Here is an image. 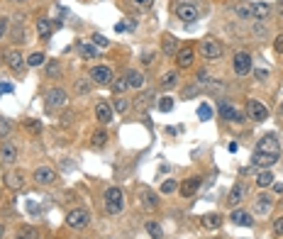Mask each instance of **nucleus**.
I'll list each match as a JSON object with an SVG mask.
<instances>
[{
    "instance_id": "nucleus-1",
    "label": "nucleus",
    "mask_w": 283,
    "mask_h": 239,
    "mask_svg": "<svg viewBox=\"0 0 283 239\" xmlns=\"http://www.w3.org/2000/svg\"><path fill=\"white\" fill-rule=\"evenodd\" d=\"M103 198H105V210L110 215H120L122 212V207H125V193H122V188H117V185L108 188Z\"/></svg>"
},
{
    "instance_id": "nucleus-2",
    "label": "nucleus",
    "mask_w": 283,
    "mask_h": 239,
    "mask_svg": "<svg viewBox=\"0 0 283 239\" xmlns=\"http://www.w3.org/2000/svg\"><path fill=\"white\" fill-rule=\"evenodd\" d=\"M44 103H47V110H66L69 108V93L64 88H52L44 95Z\"/></svg>"
},
{
    "instance_id": "nucleus-3",
    "label": "nucleus",
    "mask_w": 283,
    "mask_h": 239,
    "mask_svg": "<svg viewBox=\"0 0 283 239\" xmlns=\"http://www.w3.org/2000/svg\"><path fill=\"white\" fill-rule=\"evenodd\" d=\"M254 151H256V154H276V156H281V144H278L276 134H264V137L259 139V144H256Z\"/></svg>"
},
{
    "instance_id": "nucleus-4",
    "label": "nucleus",
    "mask_w": 283,
    "mask_h": 239,
    "mask_svg": "<svg viewBox=\"0 0 283 239\" xmlns=\"http://www.w3.org/2000/svg\"><path fill=\"white\" fill-rule=\"evenodd\" d=\"M200 56H203V59H210V61H212V59H220V56H222V44H220V42H217V39H203V42H200Z\"/></svg>"
},
{
    "instance_id": "nucleus-5",
    "label": "nucleus",
    "mask_w": 283,
    "mask_h": 239,
    "mask_svg": "<svg viewBox=\"0 0 283 239\" xmlns=\"http://www.w3.org/2000/svg\"><path fill=\"white\" fill-rule=\"evenodd\" d=\"M232 71L237 76H246L251 71V56L246 54V52H237L234 59H232Z\"/></svg>"
},
{
    "instance_id": "nucleus-6",
    "label": "nucleus",
    "mask_w": 283,
    "mask_h": 239,
    "mask_svg": "<svg viewBox=\"0 0 283 239\" xmlns=\"http://www.w3.org/2000/svg\"><path fill=\"white\" fill-rule=\"evenodd\" d=\"M88 220H91V215H88V210H83V207H76V210H71V212L66 215V224H69V227H74V229L86 227Z\"/></svg>"
},
{
    "instance_id": "nucleus-7",
    "label": "nucleus",
    "mask_w": 283,
    "mask_h": 239,
    "mask_svg": "<svg viewBox=\"0 0 283 239\" xmlns=\"http://www.w3.org/2000/svg\"><path fill=\"white\" fill-rule=\"evenodd\" d=\"M246 115L254 122H264L266 117H268V108H266L264 103H259V100H249L246 103Z\"/></svg>"
},
{
    "instance_id": "nucleus-8",
    "label": "nucleus",
    "mask_w": 283,
    "mask_h": 239,
    "mask_svg": "<svg viewBox=\"0 0 283 239\" xmlns=\"http://www.w3.org/2000/svg\"><path fill=\"white\" fill-rule=\"evenodd\" d=\"M176 15L181 22H186V25H193L195 20H198V8L193 5V3H183V5H178L176 8Z\"/></svg>"
},
{
    "instance_id": "nucleus-9",
    "label": "nucleus",
    "mask_w": 283,
    "mask_h": 239,
    "mask_svg": "<svg viewBox=\"0 0 283 239\" xmlns=\"http://www.w3.org/2000/svg\"><path fill=\"white\" fill-rule=\"evenodd\" d=\"M91 81L98 83V86H110V83H113V71H110L108 66H93Z\"/></svg>"
},
{
    "instance_id": "nucleus-10",
    "label": "nucleus",
    "mask_w": 283,
    "mask_h": 239,
    "mask_svg": "<svg viewBox=\"0 0 283 239\" xmlns=\"http://www.w3.org/2000/svg\"><path fill=\"white\" fill-rule=\"evenodd\" d=\"M35 181L39 185H52L57 181V171L52 166H39L37 171H35Z\"/></svg>"
},
{
    "instance_id": "nucleus-11",
    "label": "nucleus",
    "mask_w": 283,
    "mask_h": 239,
    "mask_svg": "<svg viewBox=\"0 0 283 239\" xmlns=\"http://www.w3.org/2000/svg\"><path fill=\"white\" fill-rule=\"evenodd\" d=\"M113 115H115V110H113V105H110V103H105V100H103V103H98V105H95V117H98V122H100V125H110V122H113Z\"/></svg>"
},
{
    "instance_id": "nucleus-12",
    "label": "nucleus",
    "mask_w": 283,
    "mask_h": 239,
    "mask_svg": "<svg viewBox=\"0 0 283 239\" xmlns=\"http://www.w3.org/2000/svg\"><path fill=\"white\" fill-rule=\"evenodd\" d=\"M217 110H220V117L227 120V122H242V117H244L242 112L237 110V108H232L229 103H220V108H217Z\"/></svg>"
},
{
    "instance_id": "nucleus-13",
    "label": "nucleus",
    "mask_w": 283,
    "mask_h": 239,
    "mask_svg": "<svg viewBox=\"0 0 283 239\" xmlns=\"http://www.w3.org/2000/svg\"><path fill=\"white\" fill-rule=\"evenodd\" d=\"M276 161H278L276 154H256L254 151V156H251V166H256V168H268V166H273Z\"/></svg>"
},
{
    "instance_id": "nucleus-14",
    "label": "nucleus",
    "mask_w": 283,
    "mask_h": 239,
    "mask_svg": "<svg viewBox=\"0 0 283 239\" xmlns=\"http://www.w3.org/2000/svg\"><path fill=\"white\" fill-rule=\"evenodd\" d=\"M246 198V185L239 181V183H234L232 185V190H229V198H227V202L234 207V205H239V202Z\"/></svg>"
},
{
    "instance_id": "nucleus-15",
    "label": "nucleus",
    "mask_w": 283,
    "mask_h": 239,
    "mask_svg": "<svg viewBox=\"0 0 283 239\" xmlns=\"http://www.w3.org/2000/svg\"><path fill=\"white\" fill-rule=\"evenodd\" d=\"M193 59H195V52H193L190 47H183V49H178V54H176V64H178L181 69H188L190 64H193Z\"/></svg>"
},
{
    "instance_id": "nucleus-16",
    "label": "nucleus",
    "mask_w": 283,
    "mask_h": 239,
    "mask_svg": "<svg viewBox=\"0 0 283 239\" xmlns=\"http://www.w3.org/2000/svg\"><path fill=\"white\" fill-rule=\"evenodd\" d=\"M0 159H3V164H13V161L18 159V147H15L13 142H5V144L0 147Z\"/></svg>"
},
{
    "instance_id": "nucleus-17",
    "label": "nucleus",
    "mask_w": 283,
    "mask_h": 239,
    "mask_svg": "<svg viewBox=\"0 0 283 239\" xmlns=\"http://www.w3.org/2000/svg\"><path fill=\"white\" fill-rule=\"evenodd\" d=\"M268 15H271V5H268V3H251V18L264 22Z\"/></svg>"
},
{
    "instance_id": "nucleus-18",
    "label": "nucleus",
    "mask_w": 283,
    "mask_h": 239,
    "mask_svg": "<svg viewBox=\"0 0 283 239\" xmlns=\"http://www.w3.org/2000/svg\"><path fill=\"white\" fill-rule=\"evenodd\" d=\"M5 185L13 188V190H20V188L25 185V173H22V171H10V173L5 176Z\"/></svg>"
},
{
    "instance_id": "nucleus-19",
    "label": "nucleus",
    "mask_w": 283,
    "mask_h": 239,
    "mask_svg": "<svg viewBox=\"0 0 283 239\" xmlns=\"http://www.w3.org/2000/svg\"><path fill=\"white\" fill-rule=\"evenodd\" d=\"M198 188H200V178H198V176H190V178H186V181L181 183V195H183V198H190Z\"/></svg>"
},
{
    "instance_id": "nucleus-20",
    "label": "nucleus",
    "mask_w": 283,
    "mask_h": 239,
    "mask_svg": "<svg viewBox=\"0 0 283 239\" xmlns=\"http://www.w3.org/2000/svg\"><path fill=\"white\" fill-rule=\"evenodd\" d=\"M229 217H232L234 224H242V227H251V224H254V217H251L249 212H244V210H234Z\"/></svg>"
},
{
    "instance_id": "nucleus-21",
    "label": "nucleus",
    "mask_w": 283,
    "mask_h": 239,
    "mask_svg": "<svg viewBox=\"0 0 283 239\" xmlns=\"http://www.w3.org/2000/svg\"><path fill=\"white\" fill-rule=\"evenodd\" d=\"M268 210H271V198L268 195H259L256 202H254V212L261 217V215H268Z\"/></svg>"
},
{
    "instance_id": "nucleus-22",
    "label": "nucleus",
    "mask_w": 283,
    "mask_h": 239,
    "mask_svg": "<svg viewBox=\"0 0 283 239\" xmlns=\"http://www.w3.org/2000/svg\"><path fill=\"white\" fill-rule=\"evenodd\" d=\"M5 59H8V66H10L13 71H22V61H25V59H22V54H20L18 49L8 52V56H5Z\"/></svg>"
},
{
    "instance_id": "nucleus-23",
    "label": "nucleus",
    "mask_w": 283,
    "mask_h": 239,
    "mask_svg": "<svg viewBox=\"0 0 283 239\" xmlns=\"http://www.w3.org/2000/svg\"><path fill=\"white\" fill-rule=\"evenodd\" d=\"M273 178H276V176H273L268 168H261L259 176H256V185H259V188H271V185H273Z\"/></svg>"
},
{
    "instance_id": "nucleus-24",
    "label": "nucleus",
    "mask_w": 283,
    "mask_h": 239,
    "mask_svg": "<svg viewBox=\"0 0 283 239\" xmlns=\"http://www.w3.org/2000/svg\"><path fill=\"white\" fill-rule=\"evenodd\" d=\"M125 78H127V83H130L132 88H142V86H144V81H147V78H144V74H139L137 69L127 71V76H125Z\"/></svg>"
},
{
    "instance_id": "nucleus-25",
    "label": "nucleus",
    "mask_w": 283,
    "mask_h": 239,
    "mask_svg": "<svg viewBox=\"0 0 283 239\" xmlns=\"http://www.w3.org/2000/svg\"><path fill=\"white\" fill-rule=\"evenodd\" d=\"M142 202H144L147 210H156L159 207V200H156V195L151 193L149 188H142Z\"/></svg>"
},
{
    "instance_id": "nucleus-26",
    "label": "nucleus",
    "mask_w": 283,
    "mask_h": 239,
    "mask_svg": "<svg viewBox=\"0 0 283 239\" xmlns=\"http://www.w3.org/2000/svg\"><path fill=\"white\" fill-rule=\"evenodd\" d=\"M234 13H237V18L239 20H251V3H237L234 5Z\"/></svg>"
},
{
    "instance_id": "nucleus-27",
    "label": "nucleus",
    "mask_w": 283,
    "mask_h": 239,
    "mask_svg": "<svg viewBox=\"0 0 283 239\" xmlns=\"http://www.w3.org/2000/svg\"><path fill=\"white\" fill-rule=\"evenodd\" d=\"M78 52H81L83 59H91V61L98 59V49H95L93 44H88V42H81V44H78Z\"/></svg>"
},
{
    "instance_id": "nucleus-28",
    "label": "nucleus",
    "mask_w": 283,
    "mask_h": 239,
    "mask_svg": "<svg viewBox=\"0 0 283 239\" xmlns=\"http://www.w3.org/2000/svg\"><path fill=\"white\" fill-rule=\"evenodd\" d=\"M220 224H222V217H220V215H215V212L203 215V227H208V229H217Z\"/></svg>"
},
{
    "instance_id": "nucleus-29",
    "label": "nucleus",
    "mask_w": 283,
    "mask_h": 239,
    "mask_svg": "<svg viewBox=\"0 0 283 239\" xmlns=\"http://www.w3.org/2000/svg\"><path fill=\"white\" fill-rule=\"evenodd\" d=\"M178 86V74L176 71H169V74L161 78V88L164 91H171V88H176Z\"/></svg>"
},
{
    "instance_id": "nucleus-30",
    "label": "nucleus",
    "mask_w": 283,
    "mask_h": 239,
    "mask_svg": "<svg viewBox=\"0 0 283 239\" xmlns=\"http://www.w3.org/2000/svg\"><path fill=\"white\" fill-rule=\"evenodd\" d=\"M110 88H113L115 95H125V91L130 88V83H127V78H113Z\"/></svg>"
},
{
    "instance_id": "nucleus-31",
    "label": "nucleus",
    "mask_w": 283,
    "mask_h": 239,
    "mask_svg": "<svg viewBox=\"0 0 283 239\" xmlns=\"http://www.w3.org/2000/svg\"><path fill=\"white\" fill-rule=\"evenodd\" d=\"M164 54H166V56H176V54H178V44H176V39L171 37V35L164 37Z\"/></svg>"
},
{
    "instance_id": "nucleus-32",
    "label": "nucleus",
    "mask_w": 283,
    "mask_h": 239,
    "mask_svg": "<svg viewBox=\"0 0 283 239\" xmlns=\"http://www.w3.org/2000/svg\"><path fill=\"white\" fill-rule=\"evenodd\" d=\"M15 239H39V232L35 229V227H20L18 229V234H15Z\"/></svg>"
},
{
    "instance_id": "nucleus-33",
    "label": "nucleus",
    "mask_w": 283,
    "mask_h": 239,
    "mask_svg": "<svg viewBox=\"0 0 283 239\" xmlns=\"http://www.w3.org/2000/svg\"><path fill=\"white\" fill-rule=\"evenodd\" d=\"M37 35L42 39L52 37V22H49V20H39V22H37Z\"/></svg>"
},
{
    "instance_id": "nucleus-34",
    "label": "nucleus",
    "mask_w": 283,
    "mask_h": 239,
    "mask_svg": "<svg viewBox=\"0 0 283 239\" xmlns=\"http://www.w3.org/2000/svg\"><path fill=\"white\" fill-rule=\"evenodd\" d=\"M130 108H132V105H130V100H127L125 95H117V98H115V103H113L115 112H127Z\"/></svg>"
},
{
    "instance_id": "nucleus-35",
    "label": "nucleus",
    "mask_w": 283,
    "mask_h": 239,
    "mask_svg": "<svg viewBox=\"0 0 283 239\" xmlns=\"http://www.w3.org/2000/svg\"><path fill=\"white\" fill-rule=\"evenodd\" d=\"M91 86H93V81L91 78H81V81H76V93L78 95H86V93H91Z\"/></svg>"
},
{
    "instance_id": "nucleus-36",
    "label": "nucleus",
    "mask_w": 283,
    "mask_h": 239,
    "mask_svg": "<svg viewBox=\"0 0 283 239\" xmlns=\"http://www.w3.org/2000/svg\"><path fill=\"white\" fill-rule=\"evenodd\" d=\"M91 144H93V149H100V147H105V144H108V134H105V132H100V129H98V132H95V134H93V142H91Z\"/></svg>"
},
{
    "instance_id": "nucleus-37",
    "label": "nucleus",
    "mask_w": 283,
    "mask_h": 239,
    "mask_svg": "<svg viewBox=\"0 0 283 239\" xmlns=\"http://www.w3.org/2000/svg\"><path fill=\"white\" fill-rule=\"evenodd\" d=\"M147 232L151 234V239L164 237V229H161V224H156V222H147Z\"/></svg>"
},
{
    "instance_id": "nucleus-38",
    "label": "nucleus",
    "mask_w": 283,
    "mask_h": 239,
    "mask_svg": "<svg viewBox=\"0 0 283 239\" xmlns=\"http://www.w3.org/2000/svg\"><path fill=\"white\" fill-rule=\"evenodd\" d=\"M159 110H161V112H171V110H173V98H169V95H166V98H161V100H159Z\"/></svg>"
},
{
    "instance_id": "nucleus-39",
    "label": "nucleus",
    "mask_w": 283,
    "mask_h": 239,
    "mask_svg": "<svg viewBox=\"0 0 283 239\" xmlns=\"http://www.w3.org/2000/svg\"><path fill=\"white\" fill-rule=\"evenodd\" d=\"M44 61H47V59H44V54H39V52H35V54L27 59V64H30V66H35V69H37V66H42Z\"/></svg>"
},
{
    "instance_id": "nucleus-40",
    "label": "nucleus",
    "mask_w": 283,
    "mask_h": 239,
    "mask_svg": "<svg viewBox=\"0 0 283 239\" xmlns=\"http://www.w3.org/2000/svg\"><path fill=\"white\" fill-rule=\"evenodd\" d=\"M10 129H13V125H10V120L0 117V137H3V139H5L8 134H10Z\"/></svg>"
},
{
    "instance_id": "nucleus-41",
    "label": "nucleus",
    "mask_w": 283,
    "mask_h": 239,
    "mask_svg": "<svg viewBox=\"0 0 283 239\" xmlns=\"http://www.w3.org/2000/svg\"><path fill=\"white\" fill-rule=\"evenodd\" d=\"M47 76H52V78H59V76H61V66H59L57 61H52V64L47 66Z\"/></svg>"
},
{
    "instance_id": "nucleus-42",
    "label": "nucleus",
    "mask_w": 283,
    "mask_h": 239,
    "mask_svg": "<svg viewBox=\"0 0 283 239\" xmlns=\"http://www.w3.org/2000/svg\"><path fill=\"white\" fill-rule=\"evenodd\" d=\"M198 117H200V120H210V117H212V110H210V105H205V103H203V105L198 108Z\"/></svg>"
},
{
    "instance_id": "nucleus-43",
    "label": "nucleus",
    "mask_w": 283,
    "mask_h": 239,
    "mask_svg": "<svg viewBox=\"0 0 283 239\" xmlns=\"http://www.w3.org/2000/svg\"><path fill=\"white\" fill-rule=\"evenodd\" d=\"M176 188H178V185H176V181H164V185H161V193H164V195H169V193H173V190H176Z\"/></svg>"
},
{
    "instance_id": "nucleus-44",
    "label": "nucleus",
    "mask_w": 283,
    "mask_h": 239,
    "mask_svg": "<svg viewBox=\"0 0 283 239\" xmlns=\"http://www.w3.org/2000/svg\"><path fill=\"white\" fill-rule=\"evenodd\" d=\"M130 3H134V8H139V10H149L154 5V0H130Z\"/></svg>"
},
{
    "instance_id": "nucleus-45",
    "label": "nucleus",
    "mask_w": 283,
    "mask_h": 239,
    "mask_svg": "<svg viewBox=\"0 0 283 239\" xmlns=\"http://www.w3.org/2000/svg\"><path fill=\"white\" fill-rule=\"evenodd\" d=\"M93 44H95V47H103V49H105L110 42H108V37H103V35H93Z\"/></svg>"
},
{
    "instance_id": "nucleus-46",
    "label": "nucleus",
    "mask_w": 283,
    "mask_h": 239,
    "mask_svg": "<svg viewBox=\"0 0 283 239\" xmlns=\"http://www.w3.org/2000/svg\"><path fill=\"white\" fill-rule=\"evenodd\" d=\"M268 71H266V69H256V71H254V78H256V81H266V78H268Z\"/></svg>"
},
{
    "instance_id": "nucleus-47",
    "label": "nucleus",
    "mask_w": 283,
    "mask_h": 239,
    "mask_svg": "<svg viewBox=\"0 0 283 239\" xmlns=\"http://www.w3.org/2000/svg\"><path fill=\"white\" fill-rule=\"evenodd\" d=\"M273 49H276V54H283V35L276 37V42H273Z\"/></svg>"
},
{
    "instance_id": "nucleus-48",
    "label": "nucleus",
    "mask_w": 283,
    "mask_h": 239,
    "mask_svg": "<svg viewBox=\"0 0 283 239\" xmlns=\"http://www.w3.org/2000/svg\"><path fill=\"white\" fill-rule=\"evenodd\" d=\"M5 32H8V18H0V39L5 37Z\"/></svg>"
},
{
    "instance_id": "nucleus-49",
    "label": "nucleus",
    "mask_w": 283,
    "mask_h": 239,
    "mask_svg": "<svg viewBox=\"0 0 283 239\" xmlns=\"http://www.w3.org/2000/svg\"><path fill=\"white\" fill-rule=\"evenodd\" d=\"M27 127H30V129H32V132H35V134H37L39 129H42V125H39L37 120H30V122H27Z\"/></svg>"
},
{
    "instance_id": "nucleus-50",
    "label": "nucleus",
    "mask_w": 283,
    "mask_h": 239,
    "mask_svg": "<svg viewBox=\"0 0 283 239\" xmlns=\"http://www.w3.org/2000/svg\"><path fill=\"white\" fill-rule=\"evenodd\" d=\"M273 229H276V234H278V237H283V217H281V220H276Z\"/></svg>"
},
{
    "instance_id": "nucleus-51",
    "label": "nucleus",
    "mask_w": 283,
    "mask_h": 239,
    "mask_svg": "<svg viewBox=\"0 0 283 239\" xmlns=\"http://www.w3.org/2000/svg\"><path fill=\"white\" fill-rule=\"evenodd\" d=\"M0 93H13V86L10 83H0Z\"/></svg>"
},
{
    "instance_id": "nucleus-52",
    "label": "nucleus",
    "mask_w": 283,
    "mask_h": 239,
    "mask_svg": "<svg viewBox=\"0 0 283 239\" xmlns=\"http://www.w3.org/2000/svg\"><path fill=\"white\" fill-rule=\"evenodd\" d=\"M271 188H273V193H276V195H283V185L281 183H273Z\"/></svg>"
},
{
    "instance_id": "nucleus-53",
    "label": "nucleus",
    "mask_w": 283,
    "mask_h": 239,
    "mask_svg": "<svg viewBox=\"0 0 283 239\" xmlns=\"http://www.w3.org/2000/svg\"><path fill=\"white\" fill-rule=\"evenodd\" d=\"M198 83H208V74H205V71L198 74Z\"/></svg>"
},
{
    "instance_id": "nucleus-54",
    "label": "nucleus",
    "mask_w": 283,
    "mask_h": 239,
    "mask_svg": "<svg viewBox=\"0 0 283 239\" xmlns=\"http://www.w3.org/2000/svg\"><path fill=\"white\" fill-rule=\"evenodd\" d=\"M193 95H195V88H186L183 91V98H193Z\"/></svg>"
},
{
    "instance_id": "nucleus-55",
    "label": "nucleus",
    "mask_w": 283,
    "mask_h": 239,
    "mask_svg": "<svg viewBox=\"0 0 283 239\" xmlns=\"http://www.w3.org/2000/svg\"><path fill=\"white\" fill-rule=\"evenodd\" d=\"M278 15L283 18V0H278Z\"/></svg>"
},
{
    "instance_id": "nucleus-56",
    "label": "nucleus",
    "mask_w": 283,
    "mask_h": 239,
    "mask_svg": "<svg viewBox=\"0 0 283 239\" xmlns=\"http://www.w3.org/2000/svg\"><path fill=\"white\" fill-rule=\"evenodd\" d=\"M5 237V227H3V224H0V239Z\"/></svg>"
},
{
    "instance_id": "nucleus-57",
    "label": "nucleus",
    "mask_w": 283,
    "mask_h": 239,
    "mask_svg": "<svg viewBox=\"0 0 283 239\" xmlns=\"http://www.w3.org/2000/svg\"><path fill=\"white\" fill-rule=\"evenodd\" d=\"M278 115H281V117H283V103H281V108H278Z\"/></svg>"
},
{
    "instance_id": "nucleus-58",
    "label": "nucleus",
    "mask_w": 283,
    "mask_h": 239,
    "mask_svg": "<svg viewBox=\"0 0 283 239\" xmlns=\"http://www.w3.org/2000/svg\"><path fill=\"white\" fill-rule=\"evenodd\" d=\"M10 3H25V0H10Z\"/></svg>"
}]
</instances>
